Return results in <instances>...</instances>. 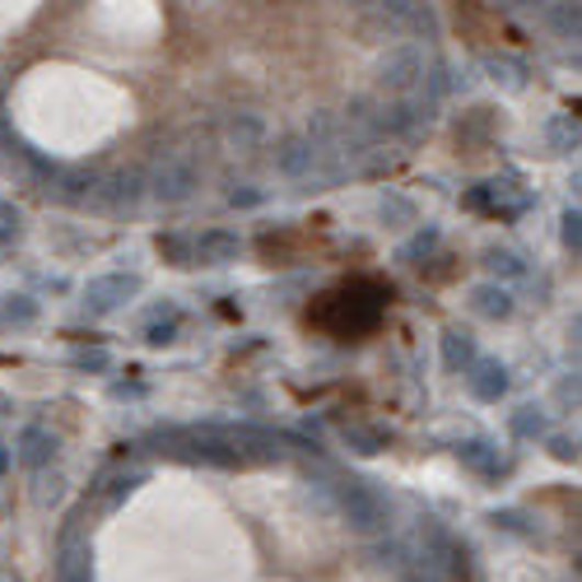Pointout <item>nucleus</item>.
Returning a JSON list of instances; mask_svg holds the SVG:
<instances>
[{
	"mask_svg": "<svg viewBox=\"0 0 582 582\" xmlns=\"http://www.w3.org/2000/svg\"><path fill=\"white\" fill-rule=\"evenodd\" d=\"M141 294V280L135 276H99V280H89V289H85V303H89V313H116L126 299H135Z\"/></svg>",
	"mask_w": 582,
	"mask_h": 582,
	"instance_id": "5",
	"label": "nucleus"
},
{
	"mask_svg": "<svg viewBox=\"0 0 582 582\" xmlns=\"http://www.w3.org/2000/svg\"><path fill=\"white\" fill-rule=\"evenodd\" d=\"M378 313H382V289L378 284H345V289H336V294H326L322 322L332 326L336 336H359L378 322Z\"/></svg>",
	"mask_w": 582,
	"mask_h": 582,
	"instance_id": "1",
	"label": "nucleus"
},
{
	"mask_svg": "<svg viewBox=\"0 0 582 582\" xmlns=\"http://www.w3.org/2000/svg\"><path fill=\"white\" fill-rule=\"evenodd\" d=\"M564 243L578 247V210H569V215H564Z\"/></svg>",
	"mask_w": 582,
	"mask_h": 582,
	"instance_id": "28",
	"label": "nucleus"
},
{
	"mask_svg": "<svg viewBox=\"0 0 582 582\" xmlns=\"http://www.w3.org/2000/svg\"><path fill=\"white\" fill-rule=\"evenodd\" d=\"M546 19H550V33L564 37V43H573V37L582 33V5L578 0H550Z\"/></svg>",
	"mask_w": 582,
	"mask_h": 582,
	"instance_id": "14",
	"label": "nucleus"
},
{
	"mask_svg": "<svg viewBox=\"0 0 582 582\" xmlns=\"http://www.w3.org/2000/svg\"><path fill=\"white\" fill-rule=\"evenodd\" d=\"M438 243V233H424V238H415L411 247H405V257H419V251H429Z\"/></svg>",
	"mask_w": 582,
	"mask_h": 582,
	"instance_id": "27",
	"label": "nucleus"
},
{
	"mask_svg": "<svg viewBox=\"0 0 582 582\" xmlns=\"http://www.w3.org/2000/svg\"><path fill=\"white\" fill-rule=\"evenodd\" d=\"M52 457H56V438L47 429H24V434H19V461H24V466L43 471Z\"/></svg>",
	"mask_w": 582,
	"mask_h": 582,
	"instance_id": "11",
	"label": "nucleus"
},
{
	"mask_svg": "<svg viewBox=\"0 0 582 582\" xmlns=\"http://www.w3.org/2000/svg\"><path fill=\"white\" fill-rule=\"evenodd\" d=\"M411 582H438V578H424V573H415V578H411Z\"/></svg>",
	"mask_w": 582,
	"mask_h": 582,
	"instance_id": "33",
	"label": "nucleus"
},
{
	"mask_svg": "<svg viewBox=\"0 0 582 582\" xmlns=\"http://www.w3.org/2000/svg\"><path fill=\"white\" fill-rule=\"evenodd\" d=\"M484 70H490V80L494 85H503V89H527V66L517 61V56H490V61H484Z\"/></svg>",
	"mask_w": 582,
	"mask_h": 582,
	"instance_id": "16",
	"label": "nucleus"
},
{
	"mask_svg": "<svg viewBox=\"0 0 582 582\" xmlns=\"http://www.w3.org/2000/svg\"><path fill=\"white\" fill-rule=\"evenodd\" d=\"M345 443H349L355 452L373 457V452H382V448H387V434H378V429H345Z\"/></svg>",
	"mask_w": 582,
	"mask_h": 582,
	"instance_id": "20",
	"label": "nucleus"
},
{
	"mask_svg": "<svg viewBox=\"0 0 582 582\" xmlns=\"http://www.w3.org/2000/svg\"><path fill=\"white\" fill-rule=\"evenodd\" d=\"M401 33H405V24L396 14H387L378 5L359 10V37H363V43H387V37H401Z\"/></svg>",
	"mask_w": 582,
	"mask_h": 582,
	"instance_id": "10",
	"label": "nucleus"
},
{
	"mask_svg": "<svg viewBox=\"0 0 582 582\" xmlns=\"http://www.w3.org/2000/svg\"><path fill=\"white\" fill-rule=\"evenodd\" d=\"M382 220H415V210H411V201L387 197V201H382Z\"/></svg>",
	"mask_w": 582,
	"mask_h": 582,
	"instance_id": "25",
	"label": "nucleus"
},
{
	"mask_svg": "<svg viewBox=\"0 0 582 582\" xmlns=\"http://www.w3.org/2000/svg\"><path fill=\"white\" fill-rule=\"evenodd\" d=\"M80 363L85 368H108V355H103V349H93V355H80Z\"/></svg>",
	"mask_w": 582,
	"mask_h": 582,
	"instance_id": "29",
	"label": "nucleus"
},
{
	"mask_svg": "<svg viewBox=\"0 0 582 582\" xmlns=\"http://www.w3.org/2000/svg\"><path fill=\"white\" fill-rule=\"evenodd\" d=\"M93 197V172H70L66 178V201H85Z\"/></svg>",
	"mask_w": 582,
	"mask_h": 582,
	"instance_id": "21",
	"label": "nucleus"
},
{
	"mask_svg": "<svg viewBox=\"0 0 582 582\" xmlns=\"http://www.w3.org/2000/svg\"><path fill=\"white\" fill-rule=\"evenodd\" d=\"M513 429H517V434H527V438H531V434H546V415H536V405H527V411H522V415L513 419Z\"/></svg>",
	"mask_w": 582,
	"mask_h": 582,
	"instance_id": "22",
	"label": "nucleus"
},
{
	"mask_svg": "<svg viewBox=\"0 0 582 582\" xmlns=\"http://www.w3.org/2000/svg\"><path fill=\"white\" fill-rule=\"evenodd\" d=\"M336 503H340V517H345L349 531H359V536L387 531V517H392V508H387V499L368 480H340L336 484Z\"/></svg>",
	"mask_w": 582,
	"mask_h": 582,
	"instance_id": "2",
	"label": "nucleus"
},
{
	"mask_svg": "<svg viewBox=\"0 0 582 582\" xmlns=\"http://www.w3.org/2000/svg\"><path fill=\"white\" fill-rule=\"evenodd\" d=\"M503 5H513V10H536L540 0H503Z\"/></svg>",
	"mask_w": 582,
	"mask_h": 582,
	"instance_id": "31",
	"label": "nucleus"
},
{
	"mask_svg": "<svg viewBox=\"0 0 582 582\" xmlns=\"http://www.w3.org/2000/svg\"><path fill=\"white\" fill-rule=\"evenodd\" d=\"M238 251H243V238L233 228H205L201 238L191 243V257L205 266H228V261H238Z\"/></svg>",
	"mask_w": 582,
	"mask_h": 582,
	"instance_id": "6",
	"label": "nucleus"
},
{
	"mask_svg": "<svg viewBox=\"0 0 582 582\" xmlns=\"http://www.w3.org/2000/svg\"><path fill=\"white\" fill-rule=\"evenodd\" d=\"M443 363H448V368L475 363V340L466 332H443Z\"/></svg>",
	"mask_w": 582,
	"mask_h": 582,
	"instance_id": "19",
	"label": "nucleus"
},
{
	"mask_svg": "<svg viewBox=\"0 0 582 582\" xmlns=\"http://www.w3.org/2000/svg\"><path fill=\"white\" fill-rule=\"evenodd\" d=\"M93 191H99V201L108 210H131L135 201H141V178H135V172H116L108 187H93Z\"/></svg>",
	"mask_w": 582,
	"mask_h": 582,
	"instance_id": "12",
	"label": "nucleus"
},
{
	"mask_svg": "<svg viewBox=\"0 0 582 582\" xmlns=\"http://www.w3.org/2000/svg\"><path fill=\"white\" fill-rule=\"evenodd\" d=\"M228 141L238 145V149H251L266 135V126H261V116H251V112H238V116H228Z\"/></svg>",
	"mask_w": 582,
	"mask_h": 582,
	"instance_id": "18",
	"label": "nucleus"
},
{
	"mask_svg": "<svg viewBox=\"0 0 582 582\" xmlns=\"http://www.w3.org/2000/svg\"><path fill=\"white\" fill-rule=\"evenodd\" d=\"M14 238H19V210L0 201V247L14 243Z\"/></svg>",
	"mask_w": 582,
	"mask_h": 582,
	"instance_id": "23",
	"label": "nucleus"
},
{
	"mask_svg": "<svg viewBox=\"0 0 582 582\" xmlns=\"http://www.w3.org/2000/svg\"><path fill=\"white\" fill-rule=\"evenodd\" d=\"M201 187V168L187 159V154H164L159 164H154V178H149V191L159 197L164 205H182L191 191Z\"/></svg>",
	"mask_w": 582,
	"mask_h": 582,
	"instance_id": "4",
	"label": "nucleus"
},
{
	"mask_svg": "<svg viewBox=\"0 0 582 582\" xmlns=\"http://www.w3.org/2000/svg\"><path fill=\"white\" fill-rule=\"evenodd\" d=\"M373 75H378V89L396 93V99H411V93L424 89V80H429V61H424V52L415 43H401V47L382 52Z\"/></svg>",
	"mask_w": 582,
	"mask_h": 582,
	"instance_id": "3",
	"label": "nucleus"
},
{
	"mask_svg": "<svg viewBox=\"0 0 582 582\" xmlns=\"http://www.w3.org/2000/svg\"><path fill=\"white\" fill-rule=\"evenodd\" d=\"M61 578H66V582H89V573H85V555H80V550H66Z\"/></svg>",
	"mask_w": 582,
	"mask_h": 582,
	"instance_id": "24",
	"label": "nucleus"
},
{
	"mask_svg": "<svg viewBox=\"0 0 582 582\" xmlns=\"http://www.w3.org/2000/svg\"><path fill=\"white\" fill-rule=\"evenodd\" d=\"M457 457H461V466H471V471H480V475L503 471V457H499V448H490V443H461Z\"/></svg>",
	"mask_w": 582,
	"mask_h": 582,
	"instance_id": "15",
	"label": "nucleus"
},
{
	"mask_svg": "<svg viewBox=\"0 0 582 582\" xmlns=\"http://www.w3.org/2000/svg\"><path fill=\"white\" fill-rule=\"evenodd\" d=\"M182 443H187L182 457H191V461H205V466H238V452H233L228 438H215V434H187Z\"/></svg>",
	"mask_w": 582,
	"mask_h": 582,
	"instance_id": "9",
	"label": "nucleus"
},
{
	"mask_svg": "<svg viewBox=\"0 0 582 582\" xmlns=\"http://www.w3.org/2000/svg\"><path fill=\"white\" fill-rule=\"evenodd\" d=\"M471 307L480 317L503 322L513 313V299H508V289H503V284H480V289H471Z\"/></svg>",
	"mask_w": 582,
	"mask_h": 582,
	"instance_id": "13",
	"label": "nucleus"
},
{
	"mask_svg": "<svg viewBox=\"0 0 582 582\" xmlns=\"http://www.w3.org/2000/svg\"><path fill=\"white\" fill-rule=\"evenodd\" d=\"M317 159H322V149L307 141V135H289V141H280V149H276V168L284 178H307V172L317 168Z\"/></svg>",
	"mask_w": 582,
	"mask_h": 582,
	"instance_id": "7",
	"label": "nucleus"
},
{
	"mask_svg": "<svg viewBox=\"0 0 582 582\" xmlns=\"http://www.w3.org/2000/svg\"><path fill=\"white\" fill-rule=\"evenodd\" d=\"M5 466H10V452H5V448H0V471H5Z\"/></svg>",
	"mask_w": 582,
	"mask_h": 582,
	"instance_id": "32",
	"label": "nucleus"
},
{
	"mask_svg": "<svg viewBox=\"0 0 582 582\" xmlns=\"http://www.w3.org/2000/svg\"><path fill=\"white\" fill-rule=\"evenodd\" d=\"M484 270H490V276H503V280H522V276H527V261H522L517 251H508V247H490V251H484Z\"/></svg>",
	"mask_w": 582,
	"mask_h": 582,
	"instance_id": "17",
	"label": "nucleus"
},
{
	"mask_svg": "<svg viewBox=\"0 0 582 582\" xmlns=\"http://www.w3.org/2000/svg\"><path fill=\"white\" fill-rule=\"evenodd\" d=\"M466 387H471L475 401H499L503 392H508V368L494 363V359H480V363H466Z\"/></svg>",
	"mask_w": 582,
	"mask_h": 582,
	"instance_id": "8",
	"label": "nucleus"
},
{
	"mask_svg": "<svg viewBox=\"0 0 582 582\" xmlns=\"http://www.w3.org/2000/svg\"><path fill=\"white\" fill-rule=\"evenodd\" d=\"M5 317H10V322H33L37 307H33L29 299H10V303H5Z\"/></svg>",
	"mask_w": 582,
	"mask_h": 582,
	"instance_id": "26",
	"label": "nucleus"
},
{
	"mask_svg": "<svg viewBox=\"0 0 582 582\" xmlns=\"http://www.w3.org/2000/svg\"><path fill=\"white\" fill-rule=\"evenodd\" d=\"M555 457H559V461H569V457H573V443L559 438V443H555Z\"/></svg>",
	"mask_w": 582,
	"mask_h": 582,
	"instance_id": "30",
	"label": "nucleus"
}]
</instances>
